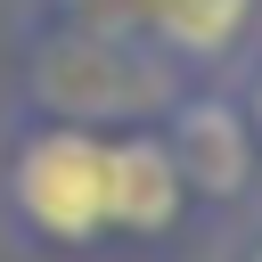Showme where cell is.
I'll use <instances>...</instances> for the list:
<instances>
[{"instance_id": "cell-3", "label": "cell", "mask_w": 262, "mask_h": 262, "mask_svg": "<svg viewBox=\"0 0 262 262\" xmlns=\"http://www.w3.org/2000/svg\"><path fill=\"white\" fill-rule=\"evenodd\" d=\"M164 147H172L180 180H205V188H237V180H246V123H237V106H221V98H188Z\"/></svg>"}, {"instance_id": "cell-2", "label": "cell", "mask_w": 262, "mask_h": 262, "mask_svg": "<svg viewBox=\"0 0 262 262\" xmlns=\"http://www.w3.org/2000/svg\"><path fill=\"white\" fill-rule=\"evenodd\" d=\"M180 188L188 180L164 139H106V229H139V237L172 229Z\"/></svg>"}, {"instance_id": "cell-4", "label": "cell", "mask_w": 262, "mask_h": 262, "mask_svg": "<svg viewBox=\"0 0 262 262\" xmlns=\"http://www.w3.org/2000/svg\"><path fill=\"white\" fill-rule=\"evenodd\" d=\"M147 16H156V33H164L172 49H188V57H213V49H229V41L246 33L254 0H156Z\"/></svg>"}, {"instance_id": "cell-7", "label": "cell", "mask_w": 262, "mask_h": 262, "mask_svg": "<svg viewBox=\"0 0 262 262\" xmlns=\"http://www.w3.org/2000/svg\"><path fill=\"white\" fill-rule=\"evenodd\" d=\"M254 262H262V254H254Z\"/></svg>"}, {"instance_id": "cell-1", "label": "cell", "mask_w": 262, "mask_h": 262, "mask_svg": "<svg viewBox=\"0 0 262 262\" xmlns=\"http://www.w3.org/2000/svg\"><path fill=\"white\" fill-rule=\"evenodd\" d=\"M16 213L57 237V246H82L106 229V139L90 131H41L25 139L16 156Z\"/></svg>"}, {"instance_id": "cell-6", "label": "cell", "mask_w": 262, "mask_h": 262, "mask_svg": "<svg viewBox=\"0 0 262 262\" xmlns=\"http://www.w3.org/2000/svg\"><path fill=\"white\" fill-rule=\"evenodd\" d=\"M139 8H156V0H139Z\"/></svg>"}, {"instance_id": "cell-5", "label": "cell", "mask_w": 262, "mask_h": 262, "mask_svg": "<svg viewBox=\"0 0 262 262\" xmlns=\"http://www.w3.org/2000/svg\"><path fill=\"white\" fill-rule=\"evenodd\" d=\"M254 131H262V82H254Z\"/></svg>"}]
</instances>
